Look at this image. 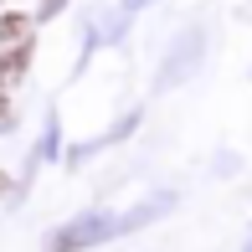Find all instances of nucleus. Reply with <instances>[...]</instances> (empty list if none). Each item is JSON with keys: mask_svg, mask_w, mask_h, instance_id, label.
<instances>
[{"mask_svg": "<svg viewBox=\"0 0 252 252\" xmlns=\"http://www.w3.org/2000/svg\"><path fill=\"white\" fill-rule=\"evenodd\" d=\"M150 211H134L129 221H113V216H88V221H72V226H62V232L52 237V252H77V247H93L103 242V237H113V232H124V226H134V221H144Z\"/></svg>", "mask_w": 252, "mask_h": 252, "instance_id": "obj_1", "label": "nucleus"}, {"mask_svg": "<svg viewBox=\"0 0 252 252\" xmlns=\"http://www.w3.org/2000/svg\"><path fill=\"white\" fill-rule=\"evenodd\" d=\"M21 67H26V52H5L0 57V88H10L21 77Z\"/></svg>", "mask_w": 252, "mask_h": 252, "instance_id": "obj_2", "label": "nucleus"}, {"mask_svg": "<svg viewBox=\"0 0 252 252\" xmlns=\"http://www.w3.org/2000/svg\"><path fill=\"white\" fill-rule=\"evenodd\" d=\"M0 190H5V175H0Z\"/></svg>", "mask_w": 252, "mask_h": 252, "instance_id": "obj_4", "label": "nucleus"}, {"mask_svg": "<svg viewBox=\"0 0 252 252\" xmlns=\"http://www.w3.org/2000/svg\"><path fill=\"white\" fill-rule=\"evenodd\" d=\"M0 113H5V103H0Z\"/></svg>", "mask_w": 252, "mask_h": 252, "instance_id": "obj_5", "label": "nucleus"}, {"mask_svg": "<svg viewBox=\"0 0 252 252\" xmlns=\"http://www.w3.org/2000/svg\"><path fill=\"white\" fill-rule=\"evenodd\" d=\"M21 31H26V16H5V21H0V41L21 36Z\"/></svg>", "mask_w": 252, "mask_h": 252, "instance_id": "obj_3", "label": "nucleus"}]
</instances>
